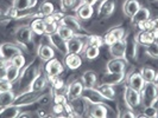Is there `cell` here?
<instances>
[{
    "instance_id": "31",
    "label": "cell",
    "mask_w": 158,
    "mask_h": 118,
    "mask_svg": "<svg viewBox=\"0 0 158 118\" xmlns=\"http://www.w3.org/2000/svg\"><path fill=\"white\" fill-rule=\"evenodd\" d=\"M16 94L12 90L10 91H0V109L5 108L7 105H11L15 101Z\"/></svg>"
},
{
    "instance_id": "3",
    "label": "cell",
    "mask_w": 158,
    "mask_h": 118,
    "mask_svg": "<svg viewBox=\"0 0 158 118\" xmlns=\"http://www.w3.org/2000/svg\"><path fill=\"white\" fill-rule=\"evenodd\" d=\"M23 50L22 47L13 44V43H2L0 44V59L4 62H11L13 57L18 55H22Z\"/></svg>"
},
{
    "instance_id": "52",
    "label": "cell",
    "mask_w": 158,
    "mask_h": 118,
    "mask_svg": "<svg viewBox=\"0 0 158 118\" xmlns=\"http://www.w3.org/2000/svg\"><path fill=\"white\" fill-rule=\"evenodd\" d=\"M151 32H152V34H153L155 40H158V29H156V30H151Z\"/></svg>"
},
{
    "instance_id": "42",
    "label": "cell",
    "mask_w": 158,
    "mask_h": 118,
    "mask_svg": "<svg viewBox=\"0 0 158 118\" xmlns=\"http://www.w3.org/2000/svg\"><path fill=\"white\" fill-rule=\"evenodd\" d=\"M49 79H50V82H51V86H52V90H54L55 92H58V93H61V90H63L64 87H65L63 79L60 78V76H58V77H54V78H49Z\"/></svg>"
},
{
    "instance_id": "34",
    "label": "cell",
    "mask_w": 158,
    "mask_h": 118,
    "mask_svg": "<svg viewBox=\"0 0 158 118\" xmlns=\"http://www.w3.org/2000/svg\"><path fill=\"white\" fill-rule=\"evenodd\" d=\"M36 0H13V7H16L19 12H25L29 8L35 6Z\"/></svg>"
},
{
    "instance_id": "7",
    "label": "cell",
    "mask_w": 158,
    "mask_h": 118,
    "mask_svg": "<svg viewBox=\"0 0 158 118\" xmlns=\"http://www.w3.org/2000/svg\"><path fill=\"white\" fill-rule=\"evenodd\" d=\"M32 30L30 26H20L15 33L16 41L22 47H27V45L32 41Z\"/></svg>"
},
{
    "instance_id": "19",
    "label": "cell",
    "mask_w": 158,
    "mask_h": 118,
    "mask_svg": "<svg viewBox=\"0 0 158 118\" xmlns=\"http://www.w3.org/2000/svg\"><path fill=\"white\" fill-rule=\"evenodd\" d=\"M45 85H47V76L43 72L38 71V73L32 79V82L30 83L27 89L32 90V91H43Z\"/></svg>"
},
{
    "instance_id": "14",
    "label": "cell",
    "mask_w": 158,
    "mask_h": 118,
    "mask_svg": "<svg viewBox=\"0 0 158 118\" xmlns=\"http://www.w3.org/2000/svg\"><path fill=\"white\" fill-rule=\"evenodd\" d=\"M125 50H126V39L118 40L111 46H108V52L112 58H125ZM126 59V58H125Z\"/></svg>"
},
{
    "instance_id": "51",
    "label": "cell",
    "mask_w": 158,
    "mask_h": 118,
    "mask_svg": "<svg viewBox=\"0 0 158 118\" xmlns=\"http://www.w3.org/2000/svg\"><path fill=\"white\" fill-rule=\"evenodd\" d=\"M150 27H151V30H156V29H158V18L150 19Z\"/></svg>"
},
{
    "instance_id": "40",
    "label": "cell",
    "mask_w": 158,
    "mask_h": 118,
    "mask_svg": "<svg viewBox=\"0 0 158 118\" xmlns=\"http://www.w3.org/2000/svg\"><path fill=\"white\" fill-rule=\"evenodd\" d=\"M158 109L156 108V105H149V106H145L144 110H143L142 115H138L137 117H148V118H155L157 117Z\"/></svg>"
},
{
    "instance_id": "10",
    "label": "cell",
    "mask_w": 158,
    "mask_h": 118,
    "mask_svg": "<svg viewBox=\"0 0 158 118\" xmlns=\"http://www.w3.org/2000/svg\"><path fill=\"white\" fill-rule=\"evenodd\" d=\"M48 40L50 43V46L52 48L57 50L62 55H68V46H67V40L61 38L57 33H52V34H48Z\"/></svg>"
},
{
    "instance_id": "29",
    "label": "cell",
    "mask_w": 158,
    "mask_h": 118,
    "mask_svg": "<svg viewBox=\"0 0 158 118\" xmlns=\"http://www.w3.org/2000/svg\"><path fill=\"white\" fill-rule=\"evenodd\" d=\"M20 72H22V69H19L18 66L13 65L12 63H7V66H6V78L15 83L17 82L19 77H20Z\"/></svg>"
},
{
    "instance_id": "16",
    "label": "cell",
    "mask_w": 158,
    "mask_h": 118,
    "mask_svg": "<svg viewBox=\"0 0 158 118\" xmlns=\"http://www.w3.org/2000/svg\"><path fill=\"white\" fill-rule=\"evenodd\" d=\"M127 62L125 58H112L106 65L107 72H125Z\"/></svg>"
},
{
    "instance_id": "46",
    "label": "cell",
    "mask_w": 158,
    "mask_h": 118,
    "mask_svg": "<svg viewBox=\"0 0 158 118\" xmlns=\"http://www.w3.org/2000/svg\"><path fill=\"white\" fill-rule=\"evenodd\" d=\"M13 87V83L10 82L7 78L0 79V91H10Z\"/></svg>"
},
{
    "instance_id": "37",
    "label": "cell",
    "mask_w": 158,
    "mask_h": 118,
    "mask_svg": "<svg viewBox=\"0 0 158 118\" xmlns=\"http://www.w3.org/2000/svg\"><path fill=\"white\" fill-rule=\"evenodd\" d=\"M54 12H55V6H54V4L49 2V1H44L40 6V12H38V13H40L43 18H45V17H49V16H51V14H54Z\"/></svg>"
},
{
    "instance_id": "26",
    "label": "cell",
    "mask_w": 158,
    "mask_h": 118,
    "mask_svg": "<svg viewBox=\"0 0 158 118\" xmlns=\"http://www.w3.org/2000/svg\"><path fill=\"white\" fill-rule=\"evenodd\" d=\"M19 113H20V108L13 104L0 109V118H17Z\"/></svg>"
},
{
    "instance_id": "18",
    "label": "cell",
    "mask_w": 158,
    "mask_h": 118,
    "mask_svg": "<svg viewBox=\"0 0 158 118\" xmlns=\"http://www.w3.org/2000/svg\"><path fill=\"white\" fill-rule=\"evenodd\" d=\"M76 12V16L77 18L82 19V20H88L90 19L93 14H94V8L93 5H89V4H80L77 5V7L74 10Z\"/></svg>"
},
{
    "instance_id": "53",
    "label": "cell",
    "mask_w": 158,
    "mask_h": 118,
    "mask_svg": "<svg viewBox=\"0 0 158 118\" xmlns=\"http://www.w3.org/2000/svg\"><path fill=\"white\" fill-rule=\"evenodd\" d=\"M18 117H20V118H23V117H31V115H30V113H22V112H20Z\"/></svg>"
},
{
    "instance_id": "33",
    "label": "cell",
    "mask_w": 158,
    "mask_h": 118,
    "mask_svg": "<svg viewBox=\"0 0 158 118\" xmlns=\"http://www.w3.org/2000/svg\"><path fill=\"white\" fill-rule=\"evenodd\" d=\"M44 21H45V34H52L57 31V27H58V21L56 20L55 18L52 17V14L49 17L44 18Z\"/></svg>"
},
{
    "instance_id": "38",
    "label": "cell",
    "mask_w": 158,
    "mask_h": 118,
    "mask_svg": "<svg viewBox=\"0 0 158 118\" xmlns=\"http://www.w3.org/2000/svg\"><path fill=\"white\" fill-rule=\"evenodd\" d=\"M140 74H142L143 79L145 80V83L148 82H153L155 80V76H156V71L153 70L150 66H145L140 70Z\"/></svg>"
},
{
    "instance_id": "57",
    "label": "cell",
    "mask_w": 158,
    "mask_h": 118,
    "mask_svg": "<svg viewBox=\"0 0 158 118\" xmlns=\"http://www.w3.org/2000/svg\"><path fill=\"white\" fill-rule=\"evenodd\" d=\"M98 1H101V0H96V2H98Z\"/></svg>"
},
{
    "instance_id": "44",
    "label": "cell",
    "mask_w": 158,
    "mask_h": 118,
    "mask_svg": "<svg viewBox=\"0 0 158 118\" xmlns=\"http://www.w3.org/2000/svg\"><path fill=\"white\" fill-rule=\"evenodd\" d=\"M8 63H12L13 65L18 66L19 69H23L24 66H25V58L23 57V53H22V55H18L16 57H13L12 60L8 62Z\"/></svg>"
},
{
    "instance_id": "36",
    "label": "cell",
    "mask_w": 158,
    "mask_h": 118,
    "mask_svg": "<svg viewBox=\"0 0 158 118\" xmlns=\"http://www.w3.org/2000/svg\"><path fill=\"white\" fill-rule=\"evenodd\" d=\"M56 33H57L61 38H63L64 40H67V41L69 39H71L73 37H75V33L71 31L70 29H68L67 26L62 25V24H58V27H57Z\"/></svg>"
},
{
    "instance_id": "11",
    "label": "cell",
    "mask_w": 158,
    "mask_h": 118,
    "mask_svg": "<svg viewBox=\"0 0 158 118\" xmlns=\"http://www.w3.org/2000/svg\"><path fill=\"white\" fill-rule=\"evenodd\" d=\"M37 73H38V70L33 65V63H31L30 65H27V66H24L23 69H22V72H20V77H19L20 84L23 86L29 87L30 83L32 82V79L36 77Z\"/></svg>"
},
{
    "instance_id": "32",
    "label": "cell",
    "mask_w": 158,
    "mask_h": 118,
    "mask_svg": "<svg viewBox=\"0 0 158 118\" xmlns=\"http://www.w3.org/2000/svg\"><path fill=\"white\" fill-rule=\"evenodd\" d=\"M32 32L35 34H45V21H44V18H36L30 25Z\"/></svg>"
},
{
    "instance_id": "12",
    "label": "cell",
    "mask_w": 158,
    "mask_h": 118,
    "mask_svg": "<svg viewBox=\"0 0 158 118\" xmlns=\"http://www.w3.org/2000/svg\"><path fill=\"white\" fill-rule=\"evenodd\" d=\"M126 39V50H125V58L127 62H132L137 58V52H138V43L135 40V36L128 34L125 37Z\"/></svg>"
},
{
    "instance_id": "25",
    "label": "cell",
    "mask_w": 158,
    "mask_h": 118,
    "mask_svg": "<svg viewBox=\"0 0 158 118\" xmlns=\"http://www.w3.org/2000/svg\"><path fill=\"white\" fill-rule=\"evenodd\" d=\"M87 112H89V116L93 118H106L108 110L105 104H95L87 109Z\"/></svg>"
},
{
    "instance_id": "47",
    "label": "cell",
    "mask_w": 158,
    "mask_h": 118,
    "mask_svg": "<svg viewBox=\"0 0 158 118\" xmlns=\"http://www.w3.org/2000/svg\"><path fill=\"white\" fill-rule=\"evenodd\" d=\"M102 38H103V44H106L107 46H111L112 44H114L115 41H118V39H117V38H115V37H114L110 31L107 32Z\"/></svg>"
},
{
    "instance_id": "28",
    "label": "cell",
    "mask_w": 158,
    "mask_h": 118,
    "mask_svg": "<svg viewBox=\"0 0 158 118\" xmlns=\"http://www.w3.org/2000/svg\"><path fill=\"white\" fill-rule=\"evenodd\" d=\"M135 38L138 45H140V46H148L152 41H155L153 34L151 31H140L138 34H135Z\"/></svg>"
},
{
    "instance_id": "20",
    "label": "cell",
    "mask_w": 158,
    "mask_h": 118,
    "mask_svg": "<svg viewBox=\"0 0 158 118\" xmlns=\"http://www.w3.org/2000/svg\"><path fill=\"white\" fill-rule=\"evenodd\" d=\"M127 85L140 92L142 89L144 87V85H145V80L143 79L140 72H133V73H131L130 77L127 78Z\"/></svg>"
},
{
    "instance_id": "54",
    "label": "cell",
    "mask_w": 158,
    "mask_h": 118,
    "mask_svg": "<svg viewBox=\"0 0 158 118\" xmlns=\"http://www.w3.org/2000/svg\"><path fill=\"white\" fill-rule=\"evenodd\" d=\"M153 83H155L158 87V72H156V76H155V80H153Z\"/></svg>"
},
{
    "instance_id": "59",
    "label": "cell",
    "mask_w": 158,
    "mask_h": 118,
    "mask_svg": "<svg viewBox=\"0 0 158 118\" xmlns=\"http://www.w3.org/2000/svg\"><path fill=\"white\" fill-rule=\"evenodd\" d=\"M0 60H1V59H0Z\"/></svg>"
},
{
    "instance_id": "23",
    "label": "cell",
    "mask_w": 158,
    "mask_h": 118,
    "mask_svg": "<svg viewBox=\"0 0 158 118\" xmlns=\"http://www.w3.org/2000/svg\"><path fill=\"white\" fill-rule=\"evenodd\" d=\"M150 16H151V13H150V11H149V8L144 7V6H140V8L137 11V13L131 18V23H132V25L137 26V25H139V24L143 23V21L149 20V19H150Z\"/></svg>"
},
{
    "instance_id": "35",
    "label": "cell",
    "mask_w": 158,
    "mask_h": 118,
    "mask_svg": "<svg viewBox=\"0 0 158 118\" xmlns=\"http://www.w3.org/2000/svg\"><path fill=\"white\" fill-rule=\"evenodd\" d=\"M83 55L86 57V59L93 60L95 58H98L99 55H100V47H96V46H93V45L86 44V46L83 48Z\"/></svg>"
},
{
    "instance_id": "5",
    "label": "cell",
    "mask_w": 158,
    "mask_h": 118,
    "mask_svg": "<svg viewBox=\"0 0 158 118\" xmlns=\"http://www.w3.org/2000/svg\"><path fill=\"white\" fill-rule=\"evenodd\" d=\"M124 99H125L126 106L130 108L131 110L137 109V108L142 104V96H140V92L135 90V89H132V87H130L128 85L125 87V91H124Z\"/></svg>"
},
{
    "instance_id": "8",
    "label": "cell",
    "mask_w": 158,
    "mask_h": 118,
    "mask_svg": "<svg viewBox=\"0 0 158 118\" xmlns=\"http://www.w3.org/2000/svg\"><path fill=\"white\" fill-rule=\"evenodd\" d=\"M64 71L63 64L61 63L58 59L52 58L49 62H47L45 67H44V72L49 78H54V77H58L62 72Z\"/></svg>"
},
{
    "instance_id": "27",
    "label": "cell",
    "mask_w": 158,
    "mask_h": 118,
    "mask_svg": "<svg viewBox=\"0 0 158 118\" xmlns=\"http://www.w3.org/2000/svg\"><path fill=\"white\" fill-rule=\"evenodd\" d=\"M81 82L85 87H94L98 83V76L94 71H86L81 77Z\"/></svg>"
},
{
    "instance_id": "21",
    "label": "cell",
    "mask_w": 158,
    "mask_h": 118,
    "mask_svg": "<svg viewBox=\"0 0 158 118\" xmlns=\"http://www.w3.org/2000/svg\"><path fill=\"white\" fill-rule=\"evenodd\" d=\"M139 8H140V4L138 0H126L123 4V12L128 18H132L135 16Z\"/></svg>"
},
{
    "instance_id": "22",
    "label": "cell",
    "mask_w": 158,
    "mask_h": 118,
    "mask_svg": "<svg viewBox=\"0 0 158 118\" xmlns=\"http://www.w3.org/2000/svg\"><path fill=\"white\" fill-rule=\"evenodd\" d=\"M37 55L40 60L49 62L50 59L55 58V50L50 45H40L37 48Z\"/></svg>"
},
{
    "instance_id": "9",
    "label": "cell",
    "mask_w": 158,
    "mask_h": 118,
    "mask_svg": "<svg viewBox=\"0 0 158 118\" xmlns=\"http://www.w3.org/2000/svg\"><path fill=\"white\" fill-rule=\"evenodd\" d=\"M126 79V73L125 72H106L103 74L100 83L101 84H106V85H111V86H115L120 83H123Z\"/></svg>"
},
{
    "instance_id": "13",
    "label": "cell",
    "mask_w": 158,
    "mask_h": 118,
    "mask_svg": "<svg viewBox=\"0 0 158 118\" xmlns=\"http://www.w3.org/2000/svg\"><path fill=\"white\" fill-rule=\"evenodd\" d=\"M83 84L81 80H74L71 84L68 85L67 87V91H65V96H67V99L71 102V101H75L80 98L82 96V91H83Z\"/></svg>"
},
{
    "instance_id": "30",
    "label": "cell",
    "mask_w": 158,
    "mask_h": 118,
    "mask_svg": "<svg viewBox=\"0 0 158 118\" xmlns=\"http://www.w3.org/2000/svg\"><path fill=\"white\" fill-rule=\"evenodd\" d=\"M96 89L99 90V92L102 94L103 98L106 101H114L115 99V91L113 86L111 85H106V84H99V86H96Z\"/></svg>"
},
{
    "instance_id": "55",
    "label": "cell",
    "mask_w": 158,
    "mask_h": 118,
    "mask_svg": "<svg viewBox=\"0 0 158 118\" xmlns=\"http://www.w3.org/2000/svg\"><path fill=\"white\" fill-rule=\"evenodd\" d=\"M150 2H156V1H158V0H149Z\"/></svg>"
},
{
    "instance_id": "1",
    "label": "cell",
    "mask_w": 158,
    "mask_h": 118,
    "mask_svg": "<svg viewBox=\"0 0 158 118\" xmlns=\"http://www.w3.org/2000/svg\"><path fill=\"white\" fill-rule=\"evenodd\" d=\"M142 96V103L144 106L149 105H156L158 102V87L153 82H148L145 83L144 87L140 91Z\"/></svg>"
},
{
    "instance_id": "60",
    "label": "cell",
    "mask_w": 158,
    "mask_h": 118,
    "mask_svg": "<svg viewBox=\"0 0 158 118\" xmlns=\"http://www.w3.org/2000/svg\"><path fill=\"white\" fill-rule=\"evenodd\" d=\"M79 1H80V0H79Z\"/></svg>"
},
{
    "instance_id": "48",
    "label": "cell",
    "mask_w": 158,
    "mask_h": 118,
    "mask_svg": "<svg viewBox=\"0 0 158 118\" xmlns=\"http://www.w3.org/2000/svg\"><path fill=\"white\" fill-rule=\"evenodd\" d=\"M52 111L55 112V115H57L58 117L61 116V117H63V112H65L64 111V106L63 104H57V103H55V105H54V108H52Z\"/></svg>"
},
{
    "instance_id": "39",
    "label": "cell",
    "mask_w": 158,
    "mask_h": 118,
    "mask_svg": "<svg viewBox=\"0 0 158 118\" xmlns=\"http://www.w3.org/2000/svg\"><path fill=\"white\" fill-rule=\"evenodd\" d=\"M79 0H60V6L62 12H67L69 10H75L79 5Z\"/></svg>"
},
{
    "instance_id": "43",
    "label": "cell",
    "mask_w": 158,
    "mask_h": 118,
    "mask_svg": "<svg viewBox=\"0 0 158 118\" xmlns=\"http://www.w3.org/2000/svg\"><path fill=\"white\" fill-rule=\"evenodd\" d=\"M88 45H93L96 47H101L103 45V38L100 36H96V34H90L87 37V43Z\"/></svg>"
},
{
    "instance_id": "41",
    "label": "cell",
    "mask_w": 158,
    "mask_h": 118,
    "mask_svg": "<svg viewBox=\"0 0 158 118\" xmlns=\"http://www.w3.org/2000/svg\"><path fill=\"white\" fill-rule=\"evenodd\" d=\"M145 52L146 55L151 57V58H155V59H158V43L155 40L152 41L151 44H149L148 46H145Z\"/></svg>"
},
{
    "instance_id": "56",
    "label": "cell",
    "mask_w": 158,
    "mask_h": 118,
    "mask_svg": "<svg viewBox=\"0 0 158 118\" xmlns=\"http://www.w3.org/2000/svg\"><path fill=\"white\" fill-rule=\"evenodd\" d=\"M1 17H2V12H1V11H0V18H1Z\"/></svg>"
},
{
    "instance_id": "50",
    "label": "cell",
    "mask_w": 158,
    "mask_h": 118,
    "mask_svg": "<svg viewBox=\"0 0 158 118\" xmlns=\"http://www.w3.org/2000/svg\"><path fill=\"white\" fill-rule=\"evenodd\" d=\"M118 116H119V117H130V118H135V117H137V115H135V113H133V111L131 110L130 108H128L127 110L123 111V113H119Z\"/></svg>"
},
{
    "instance_id": "2",
    "label": "cell",
    "mask_w": 158,
    "mask_h": 118,
    "mask_svg": "<svg viewBox=\"0 0 158 118\" xmlns=\"http://www.w3.org/2000/svg\"><path fill=\"white\" fill-rule=\"evenodd\" d=\"M42 91H32V90H29L25 91V92H22L18 96L15 97V101H13V105H17L19 108L22 106H27V105H31V104H35V103L38 102L40 97L42 96Z\"/></svg>"
},
{
    "instance_id": "49",
    "label": "cell",
    "mask_w": 158,
    "mask_h": 118,
    "mask_svg": "<svg viewBox=\"0 0 158 118\" xmlns=\"http://www.w3.org/2000/svg\"><path fill=\"white\" fill-rule=\"evenodd\" d=\"M6 66H7L6 62L0 60V79L6 78Z\"/></svg>"
},
{
    "instance_id": "17",
    "label": "cell",
    "mask_w": 158,
    "mask_h": 118,
    "mask_svg": "<svg viewBox=\"0 0 158 118\" xmlns=\"http://www.w3.org/2000/svg\"><path fill=\"white\" fill-rule=\"evenodd\" d=\"M67 46H68V53H75V55H81L83 52V48L86 46V44L83 43V40L80 37H73L71 39L67 41Z\"/></svg>"
},
{
    "instance_id": "15",
    "label": "cell",
    "mask_w": 158,
    "mask_h": 118,
    "mask_svg": "<svg viewBox=\"0 0 158 118\" xmlns=\"http://www.w3.org/2000/svg\"><path fill=\"white\" fill-rule=\"evenodd\" d=\"M114 8H115L114 0H101L98 8V16L102 19H106L113 14Z\"/></svg>"
},
{
    "instance_id": "45",
    "label": "cell",
    "mask_w": 158,
    "mask_h": 118,
    "mask_svg": "<svg viewBox=\"0 0 158 118\" xmlns=\"http://www.w3.org/2000/svg\"><path fill=\"white\" fill-rule=\"evenodd\" d=\"M110 32H111L112 34H113L118 40L124 39V38H125V34H126V32H125V30H124L123 27H114V29L110 30Z\"/></svg>"
},
{
    "instance_id": "58",
    "label": "cell",
    "mask_w": 158,
    "mask_h": 118,
    "mask_svg": "<svg viewBox=\"0 0 158 118\" xmlns=\"http://www.w3.org/2000/svg\"><path fill=\"white\" fill-rule=\"evenodd\" d=\"M157 117H158V113H157Z\"/></svg>"
},
{
    "instance_id": "4",
    "label": "cell",
    "mask_w": 158,
    "mask_h": 118,
    "mask_svg": "<svg viewBox=\"0 0 158 118\" xmlns=\"http://www.w3.org/2000/svg\"><path fill=\"white\" fill-rule=\"evenodd\" d=\"M60 24H62L64 26H67L68 29H70L71 31L75 33L76 37L80 38H87L89 34H87V32L83 30V27L80 25L77 18L73 16H63L62 19L60 20Z\"/></svg>"
},
{
    "instance_id": "24",
    "label": "cell",
    "mask_w": 158,
    "mask_h": 118,
    "mask_svg": "<svg viewBox=\"0 0 158 118\" xmlns=\"http://www.w3.org/2000/svg\"><path fill=\"white\" fill-rule=\"evenodd\" d=\"M64 64L67 65V67L69 70H77L82 65V59H81L80 55L68 53L67 55H64Z\"/></svg>"
},
{
    "instance_id": "6",
    "label": "cell",
    "mask_w": 158,
    "mask_h": 118,
    "mask_svg": "<svg viewBox=\"0 0 158 118\" xmlns=\"http://www.w3.org/2000/svg\"><path fill=\"white\" fill-rule=\"evenodd\" d=\"M87 104L89 105H95V104H105V98L99 90L96 89V86L94 87H85L82 91V96H81Z\"/></svg>"
}]
</instances>
